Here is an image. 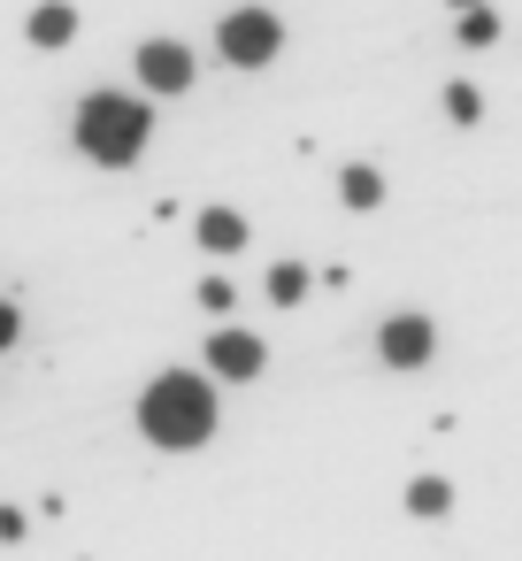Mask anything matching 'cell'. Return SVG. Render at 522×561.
Segmentation results:
<instances>
[{
    "label": "cell",
    "instance_id": "6da1fadb",
    "mask_svg": "<svg viewBox=\"0 0 522 561\" xmlns=\"http://www.w3.org/2000/svg\"><path fill=\"white\" fill-rule=\"evenodd\" d=\"M139 423H147V438H154V446H200V438L216 431V392H208L200 377L170 369V377H154V385H147Z\"/></svg>",
    "mask_w": 522,
    "mask_h": 561
},
{
    "label": "cell",
    "instance_id": "7a4b0ae2",
    "mask_svg": "<svg viewBox=\"0 0 522 561\" xmlns=\"http://www.w3.org/2000/svg\"><path fill=\"white\" fill-rule=\"evenodd\" d=\"M147 108L139 101H116V93H93L85 108H78V147L93 154V162H139V147H147Z\"/></svg>",
    "mask_w": 522,
    "mask_h": 561
},
{
    "label": "cell",
    "instance_id": "3957f363",
    "mask_svg": "<svg viewBox=\"0 0 522 561\" xmlns=\"http://www.w3.org/2000/svg\"><path fill=\"white\" fill-rule=\"evenodd\" d=\"M216 47H223L239 70H262V62L285 47V32H277V16H269V9H239V16H223Z\"/></svg>",
    "mask_w": 522,
    "mask_h": 561
},
{
    "label": "cell",
    "instance_id": "277c9868",
    "mask_svg": "<svg viewBox=\"0 0 522 561\" xmlns=\"http://www.w3.org/2000/svg\"><path fill=\"white\" fill-rule=\"evenodd\" d=\"M376 346H384V362H392V369H422V362H430V346H438V331H430L422 316H392V323L376 331Z\"/></svg>",
    "mask_w": 522,
    "mask_h": 561
},
{
    "label": "cell",
    "instance_id": "5b68a950",
    "mask_svg": "<svg viewBox=\"0 0 522 561\" xmlns=\"http://www.w3.org/2000/svg\"><path fill=\"white\" fill-rule=\"evenodd\" d=\"M139 78H147L154 93H185V85H193V55H185L177 39H154V47H139Z\"/></svg>",
    "mask_w": 522,
    "mask_h": 561
},
{
    "label": "cell",
    "instance_id": "8992f818",
    "mask_svg": "<svg viewBox=\"0 0 522 561\" xmlns=\"http://www.w3.org/2000/svg\"><path fill=\"white\" fill-rule=\"evenodd\" d=\"M208 362H216V377H262V339L254 331H216L208 339Z\"/></svg>",
    "mask_w": 522,
    "mask_h": 561
},
{
    "label": "cell",
    "instance_id": "52a82bcc",
    "mask_svg": "<svg viewBox=\"0 0 522 561\" xmlns=\"http://www.w3.org/2000/svg\"><path fill=\"white\" fill-rule=\"evenodd\" d=\"M200 247H208V254H231V247H246V224H239L231 208H208V216H200Z\"/></svg>",
    "mask_w": 522,
    "mask_h": 561
},
{
    "label": "cell",
    "instance_id": "ba28073f",
    "mask_svg": "<svg viewBox=\"0 0 522 561\" xmlns=\"http://www.w3.org/2000/svg\"><path fill=\"white\" fill-rule=\"evenodd\" d=\"M70 32H78V16L62 9V0H47V9L32 16V39H39V47H70Z\"/></svg>",
    "mask_w": 522,
    "mask_h": 561
},
{
    "label": "cell",
    "instance_id": "9c48e42d",
    "mask_svg": "<svg viewBox=\"0 0 522 561\" xmlns=\"http://www.w3.org/2000/svg\"><path fill=\"white\" fill-rule=\"evenodd\" d=\"M445 507H453V484L445 477H415L407 484V515H445Z\"/></svg>",
    "mask_w": 522,
    "mask_h": 561
},
{
    "label": "cell",
    "instance_id": "30bf717a",
    "mask_svg": "<svg viewBox=\"0 0 522 561\" xmlns=\"http://www.w3.org/2000/svg\"><path fill=\"white\" fill-rule=\"evenodd\" d=\"M338 193H346V208H376V201H384V178H376V170H361V162H353V170H346V178H338Z\"/></svg>",
    "mask_w": 522,
    "mask_h": 561
},
{
    "label": "cell",
    "instance_id": "8fae6325",
    "mask_svg": "<svg viewBox=\"0 0 522 561\" xmlns=\"http://www.w3.org/2000/svg\"><path fill=\"white\" fill-rule=\"evenodd\" d=\"M300 293H308V270H300V262H277V270H269V300H285V308H292Z\"/></svg>",
    "mask_w": 522,
    "mask_h": 561
},
{
    "label": "cell",
    "instance_id": "7c38bea8",
    "mask_svg": "<svg viewBox=\"0 0 522 561\" xmlns=\"http://www.w3.org/2000/svg\"><path fill=\"white\" fill-rule=\"evenodd\" d=\"M461 39H468V47H491V39H499V16H491V9H468Z\"/></svg>",
    "mask_w": 522,
    "mask_h": 561
},
{
    "label": "cell",
    "instance_id": "4fadbf2b",
    "mask_svg": "<svg viewBox=\"0 0 522 561\" xmlns=\"http://www.w3.org/2000/svg\"><path fill=\"white\" fill-rule=\"evenodd\" d=\"M445 116H453V124H476V116H484V101H476L468 85H453V93H445Z\"/></svg>",
    "mask_w": 522,
    "mask_h": 561
},
{
    "label": "cell",
    "instance_id": "5bb4252c",
    "mask_svg": "<svg viewBox=\"0 0 522 561\" xmlns=\"http://www.w3.org/2000/svg\"><path fill=\"white\" fill-rule=\"evenodd\" d=\"M200 308H216V316H223V308H231V285H223V277H208V285H200Z\"/></svg>",
    "mask_w": 522,
    "mask_h": 561
},
{
    "label": "cell",
    "instance_id": "9a60e30c",
    "mask_svg": "<svg viewBox=\"0 0 522 561\" xmlns=\"http://www.w3.org/2000/svg\"><path fill=\"white\" fill-rule=\"evenodd\" d=\"M16 339V308H0V346H9Z\"/></svg>",
    "mask_w": 522,
    "mask_h": 561
}]
</instances>
